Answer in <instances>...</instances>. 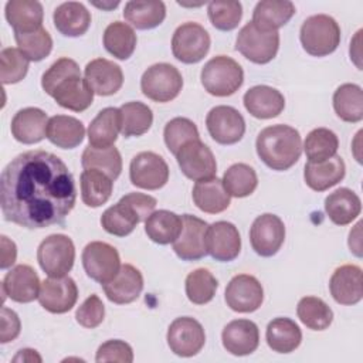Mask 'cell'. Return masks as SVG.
<instances>
[{"instance_id": "obj_1", "label": "cell", "mask_w": 363, "mask_h": 363, "mask_svg": "<svg viewBox=\"0 0 363 363\" xmlns=\"http://www.w3.org/2000/svg\"><path fill=\"white\" fill-rule=\"evenodd\" d=\"M75 200L74 177L54 153L24 152L1 172V213L20 227L34 230L64 224Z\"/></svg>"}, {"instance_id": "obj_2", "label": "cell", "mask_w": 363, "mask_h": 363, "mask_svg": "<svg viewBox=\"0 0 363 363\" xmlns=\"http://www.w3.org/2000/svg\"><path fill=\"white\" fill-rule=\"evenodd\" d=\"M41 86L61 108L74 112L88 109L94 101V91L81 78L78 64L67 57L57 60L43 74Z\"/></svg>"}, {"instance_id": "obj_3", "label": "cell", "mask_w": 363, "mask_h": 363, "mask_svg": "<svg viewBox=\"0 0 363 363\" xmlns=\"http://www.w3.org/2000/svg\"><path fill=\"white\" fill-rule=\"evenodd\" d=\"M259 159L272 170H288L301 157L302 140L299 132L288 125L264 128L255 142Z\"/></svg>"}, {"instance_id": "obj_4", "label": "cell", "mask_w": 363, "mask_h": 363, "mask_svg": "<svg viewBox=\"0 0 363 363\" xmlns=\"http://www.w3.org/2000/svg\"><path fill=\"white\" fill-rule=\"evenodd\" d=\"M156 204V199L149 194L129 193L102 213L101 225L112 235H129L140 221L153 213Z\"/></svg>"}, {"instance_id": "obj_5", "label": "cell", "mask_w": 363, "mask_h": 363, "mask_svg": "<svg viewBox=\"0 0 363 363\" xmlns=\"http://www.w3.org/2000/svg\"><path fill=\"white\" fill-rule=\"evenodd\" d=\"M299 38L308 54L313 57H325L339 47L340 27L330 16L315 14L302 23Z\"/></svg>"}, {"instance_id": "obj_6", "label": "cell", "mask_w": 363, "mask_h": 363, "mask_svg": "<svg viewBox=\"0 0 363 363\" xmlns=\"http://www.w3.org/2000/svg\"><path fill=\"white\" fill-rule=\"evenodd\" d=\"M201 85L214 96H230L244 82L241 65L227 55H217L207 61L201 69Z\"/></svg>"}, {"instance_id": "obj_7", "label": "cell", "mask_w": 363, "mask_h": 363, "mask_svg": "<svg viewBox=\"0 0 363 363\" xmlns=\"http://www.w3.org/2000/svg\"><path fill=\"white\" fill-rule=\"evenodd\" d=\"M37 261L48 277H65L75 261V247L72 240L64 234L48 235L38 245Z\"/></svg>"}, {"instance_id": "obj_8", "label": "cell", "mask_w": 363, "mask_h": 363, "mask_svg": "<svg viewBox=\"0 0 363 363\" xmlns=\"http://www.w3.org/2000/svg\"><path fill=\"white\" fill-rule=\"evenodd\" d=\"M279 48V33L259 30L252 21L238 33L235 50L254 64H267L275 58Z\"/></svg>"}, {"instance_id": "obj_9", "label": "cell", "mask_w": 363, "mask_h": 363, "mask_svg": "<svg viewBox=\"0 0 363 363\" xmlns=\"http://www.w3.org/2000/svg\"><path fill=\"white\" fill-rule=\"evenodd\" d=\"M183 86V77L176 67L159 62L149 67L140 78V89L145 96L155 102L174 99Z\"/></svg>"}, {"instance_id": "obj_10", "label": "cell", "mask_w": 363, "mask_h": 363, "mask_svg": "<svg viewBox=\"0 0 363 363\" xmlns=\"http://www.w3.org/2000/svg\"><path fill=\"white\" fill-rule=\"evenodd\" d=\"M210 35L199 23H184L179 26L172 37V52L176 60L184 64L201 61L210 50Z\"/></svg>"}, {"instance_id": "obj_11", "label": "cell", "mask_w": 363, "mask_h": 363, "mask_svg": "<svg viewBox=\"0 0 363 363\" xmlns=\"http://www.w3.org/2000/svg\"><path fill=\"white\" fill-rule=\"evenodd\" d=\"M82 265L89 278L102 284L109 282L121 269L119 252L104 241H92L82 251Z\"/></svg>"}, {"instance_id": "obj_12", "label": "cell", "mask_w": 363, "mask_h": 363, "mask_svg": "<svg viewBox=\"0 0 363 363\" xmlns=\"http://www.w3.org/2000/svg\"><path fill=\"white\" fill-rule=\"evenodd\" d=\"M176 159L183 174L194 182L211 179L217 172V162L213 152L200 139L190 140L182 146Z\"/></svg>"}, {"instance_id": "obj_13", "label": "cell", "mask_w": 363, "mask_h": 363, "mask_svg": "<svg viewBox=\"0 0 363 363\" xmlns=\"http://www.w3.org/2000/svg\"><path fill=\"white\" fill-rule=\"evenodd\" d=\"M206 343V333L199 320L190 316L174 319L167 329V345L180 357L196 356Z\"/></svg>"}, {"instance_id": "obj_14", "label": "cell", "mask_w": 363, "mask_h": 363, "mask_svg": "<svg viewBox=\"0 0 363 363\" xmlns=\"http://www.w3.org/2000/svg\"><path fill=\"white\" fill-rule=\"evenodd\" d=\"M129 177L133 186L145 190L162 189L169 180V166L155 152H140L133 156L129 166Z\"/></svg>"}, {"instance_id": "obj_15", "label": "cell", "mask_w": 363, "mask_h": 363, "mask_svg": "<svg viewBox=\"0 0 363 363\" xmlns=\"http://www.w3.org/2000/svg\"><path fill=\"white\" fill-rule=\"evenodd\" d=\"M210 136L220 145H234L245 133V121L233 106L218 105L210 109L206 118Z\"/></svg>"}, {"instance_id": "obj_16", "label": "cell", "mask_w": 363, "mask_h": 363, "mask_svg": "<svg viewBox=\"0 0 363 363\" xmlns=\"http://www.w3.org/2000/svg\"><path fill=\"white\" fill-rule=\"evenodd\" d=\"M285 240V225L282 220L271 213L258 216L250 230L252 250L261 257H272L282 247Z\"/></svg>"}, {"instance_id": "obj_17", "label": "cell", "mask_w": 363, "mask_h": 363, "mask_svg": "<svg viewBox=\"0 0 363 363\" xmlns=\"http://www.w3.org/2000/svg\"><path fill=\"white\" fill-rule=\"evenodd\" d=\"M224 296L230 309L240 313H250L261 306L264 289L255 277L240 274L228 282Z\"/></svg>"}, {"instance_id": "obj_18", "label": "cell", "mask_w": 363, "mask_h": 363, "mask_svg": "<svg viewBox=\"0 0 363 363\" xmlns=\"http://www.w3.org/2000/svg\"><path fill=\"white\" fill-rule=\"evenodd\" d=\"M37 299L45 311L51 313H65L77 303L78 288L71 277H50L41 282Z\"/></svg>"}, {"instance_id": "obj_19", "label": "cell", "mask_w": 363, "mask_h": 363, "mask_svg": "<svg viewBox=\"0 0 363 363\" xmlns=\"http://www.w3.org/2000/svg\"><path fill=\"white\" fill-rule=\"evenodd\" d=\"M180 235L173 241V250L183 261H196L207 255L206 233L208 224L191 214H183Z\"/></svg>"}, {"instance_id": "obj_20", "label": "cell", "mask_w": 363, "mask_h": 363, "mask_svg": "<svg viewBox=\"0 0 363 363\" xmlns=\"http://www.w3.org/2000/svg\"><path fill=\"white\" fill-rule=\"evenodd\" d=\"M206 248L216 261L228 262L238 257L241 237L238 228L228 221H216L206 233Z\"/></svg>"}, {"instance_id": "obj_21", "label": "cell", "mask_w": 363, "mask_h": 363, "mask_svg": "<svg viewBox=\"0 0 363 363\" xmlns=\"http://www.w3.org/2000/svg\"><path fill=\"white\" fill-rule=\"evenodd\" d=\"M40 286V278L30 265H16L6 274L3 279V301L6 296H9L11 301L18 303L33 302L38 298Z\"/></svg>"}, {"instance_id": "obj_22", "label": "cell", "mask_w": 363, "mask_h": 363, "mask_svg": "<svg viewBox=\"0 0 363 363\" xmlns=\"http://www.w3.org/2000/svg\"><path fill=\"white\" fill-rule=\"evenodd\" d=\"M85 81L94 94L109 96L116 94L123 84V72L118 64L106 58L89 61L84 69Z\"/></svg>"}, {"instance_id": "obj_23", "label": "cell", "mask_w": 363, "mask_h": 363, "mask_svg": "<svg viewBox=\"0 0 363 363\" xmlns=\"http://www.w3.org/2000/svg\"><path fill=\"white\" fill-rule=\"evenodd\" d=\"M332 298L340 305H354L363 298L362 268L353 264H345L335 269L329 281Z\"/></svg>"}, {"instance_id": "obj_24", "label": "cell", "mask_w": 363, "mask_h": 363, "mask_svg": "<svg viewBox=\"0 0 363 363\" xmlns=\"http://www.w3.org/2000/svg\"><path fill=\"white\" fill-rule=\"evenodd\" d=\"M221 340L228 353L247 356L257 350L259 345V330L250 319H234L224 326Z\"/></svg>"}, {"instance_id": "obj_25", "label": "cell", "mask_w": 363, "mask_h": 363, "mask_svg": "<svg viewBox=\"0 0 363 363\" xmlns=\"http://www.w3.org/2000/svg\"><path fill=\"white\" fill-rule=\"evenodd\" d=\"M106 298L118 305H125L136 301L143 289V277L142 272L130 265H121L119 272L113 279L106 284H102Z\"/></svg>"}, {"instance_id": "obj_26", "label": "cell", "mask_w": 363, "mask_h": 363, "mask_svg": "<svg viewBox=\"0 0 363 363\" xmlns=\"http://www.w3.org/2000/svg\"><path fill=\"white\" fill-rule=\"evenodd\" d=\"M47 113L40 108L20 109L11 119V135L24 145H33L47 138Z\"/></svg>"}, {"instance_id": "obj_27", "label": "cell", "mask_w": 363, "mask_h": 363, "mask_svg": "<svg viewBox=\"0 0 363 363\" xmlns=\"http://www.w3.org/2000/svg\"><path fill=\"white\" fill-rule=\"evenodd\" d=\"M245 109L258 119H271L278 116L285 108L284 95L268 85H255L250 88L242 98Z\"/></svg>"}, {"instance_id": "obj_28", "label": "cell", "mask_w": 363, "mask_h": 363, "mask_svg": "<svg viewBox=\"0 0 363 363\" xmlns=\"http://www.w3.org/2000/svg\"><path fill=\"white\" fill-rule=\"evenodd\" d=\"M346 173L345 162L340 156L335 155L333 157L319 162V163H312L308 162L305 164L303 170V179L305 183L315 191H325L329 187H333L337 184Z\"/></svg>"}, {"instance_id": "obj_29", "label": "cell", "mask_w": 363, "mask_h": 363, "mask_svg": "<svg viewBox=\"0 0 363 363\" xmlns=\"http://www.w3.org/2000/svg\"><path fill=\"white\" fill-rule=\"evenodd\" d=\"M55 28L65 37H79L91 26V13L82 3L67 1L60 4L52 14Z\"/></svg>"}, {"instance_id": "obj_30", "label": "cell", "mask_w": 363, "mask_h": 363, "mask_svg": "<svg viewBox=\"0 0 363 363\" xmlns=\"http://www.w3.org/2000/svg\"><path fill=\"white\" fill-rule=\"evenodd\" d=\"M6 20L14 33H31L43 27V6L35 0H10L6 4Z\"/></svg>"}, {"instance_id": "obj_31", "label": "cell", "mask_w": 363, "mask_h": 363, "mask_svg": "<svg viewBox=\"0 0 363 363\" xmlns=\"http://www.w3.org/2000/svg\"><path fill=\"white\" fill-rule=\"evenodd\" d=\"M121 132V113L118 108H104L88 126L89 146L106 149L113 146Z\"/></svg>"}, {"instance_id": "obj_32", "label": "cell", "mask_w": 363, "mask_h": 363, "mask_svg": "<svg viewBox=\"0 0 363 363\" xmlns=\"http://www.w3.org/2000/svg\"><path fill=\"white\" fill-rule=\"evenodd\" d=\"M191 196L194 204L208 214H217L227 210L231 201V196L224 189L223 180L217 177L196 182Z\"/></svg>"}, {"instance_id": "obj_33", "label": "cell", "mask_w": 363, "mask_h": 363, "mask_svg": "<svg viewBox=\"0 0 363 363\" xmlns=\"http://www.w3.org/2000/svg\"><path fill=\"white\" fill-rule=\"evenodd\" d=\"M295 14V6L286 0L258 1L252 11V23L264 31H278Z\"/></svg>"}, {"instance_id": "obj_34", "label": "cell", "mask_w": 363, "mask_h": 363, "mask_svg": "<svg viewBox=\"0 0 363 363\" xmlns=\"http://www.w3.org/2000/svg\"><path fill=\"white\" fill-rule=\"evenodd\" d=\"M360 210L362 203L359 196L347 187H340L325 199V211L336 225L350 224L357 218Z\"/></svg>"}, {"instance_id": "obj_35", "label": "cell", "mask_w": 363, "mask_h": 363, "mask_svg": "<svg viewBox=\"0 0 363 363\" xmlns=\"http://www.w3.org/2000/svg\"><path fill=\"white\" fill-rule=\"evenodd\" d=\"M84 136L85 128L77 118L68 115H55L48 119L47 139L61 149L77 147L84 140Z\"/></svg>"}, {"instance_id": "obj_36", "label": "cell", "mask_w": 363, "mask_h": 363, "mask_svg": "<svg viewBox=\"0 0 363 363\" xmlns=\"http://www.w3.org/2000/svg\"><path fill=\"white\" fill-rule=\"evenodd\" d=\"M268 346L277 353H291L302 342V332L295 320L289 318L272 319L265 332Z\"/></svg>"}, {"instance_id": "obj_37", "label": "cell", "mask_w": 363, "mask_h": 363, "mask_svg": "<svg viewBox=\"0 0 363 363\" xmlns=\"http://www.w3.org/2000/svg\"><path fill=\"white\" fill-rule=\"evenodd\" d=\"M183 227V220L173 211L157 210L153 211L145 220V231L147 237L160 245L170 244L176 241L180 235Z\"/></svg>"}, {"instance_id": "obj_38", "label": "cell", "mask_w": 363, "mask_h": 363, "mask_svg": "<svg viewBox=\"0 0 363 363\" xmlns=\"http://www.w3.org/2000/svg\"><path fill=\"white\" fill-rule=\"evenodd\" d=\"M123 17L138 30H150L160 26L166 17L163 1H128L123 9Z\"/></svg>"}, {"instance_id": "obj_39", "label": "cell", "mask_w": 363, "mask_h": 363, "mask_svg": "<svg viewBox=\"0 0 363 363\" xmlns=\"http://www.w3.org/2000/svg\"><path fill=\"white\" fill-rule=\"evenodd\" d=\"M81 199L88 207L105 204L113 189V180L96 169H85L81 173Z\"/></svg>"}, {"instance_id": "obj_40", "label": "cell", "mask_w": 363, "mask_h": 363, "mask_svg": "<svg viewBox=\"0 0 363 363\" xmlns=\"http://www.w3.org/2000/svg\"><path fill=\"white\" fill-rule=\"evenodd\" d=\"M333 109L336 115L349 123L363 119V92L356 84H343L333 94Z\"/></svg>"}, {"instance_id": "obj_41", "label": "cell", "mask_w": 363, "mask_h": 363, "mask_svg": "<svg viewBox=\"0 0 363 363\" xmlns=\"http://www.w3.org/2000/svg\"><path fill=\"white\" fill-rule=\"evenodd\" d=\"M136 43L133 28L123 21H113L104 31V45L118 60H128L133 54Z\"/></svg>"}, {"instance_id": "obj_42", "label": "cell", "mask_w": 363, "mask_h": 363, "mask_svg": "<svg viewBox=\"0 0 363 363\" xmlns=\"http://www.w3.org/2000/svg\"><path fill=\"white\" fill-rule=\"evenodd\" d=\"M121 133L125 138L142 136L153 123L152 109L142 102H126L119 108Z\"/></svg>"}, {"instance_id": "obj_43", "label": "cell", "mask_w": 363, "mask_h": 363, "mask_svg": "<svg viewBox=\"0 0 363 363\" xmlns=\"http://www.w3.org/2000/svg\"><path fill=\"white\" fill-rule=\"evenodd\" d=\"M339 147V139L335 132L328 128H316L311 130L303 142V150L308 162L319 163L333 157Z\"/></svg>"}, {"instance_id": "obj_44", "label": "cell", "mask_w": 363, "mask_h": 363, "mask_svg": "<svg viewBox=\"0 0 363 363\" xmlns=\"http://www.w3.org/2000/svg\"><path fill=\"white\" fill-rule=\"evenodd\" d=\"M81 164L84 169L101 170L112 180H116L122 172V157L115 146L106 149L86 146L82 152Z\"/></svg>"}, {"instance_id": "obj_45", "label": "cell", "mask_w": 363, "mask_h": 363, "mask_svg": "<svg viewBox=\"0 0 363 363\" xmlns=\"http://www.w3.org/2000/svg\"><path fill=\"white\" fill-rule=\"evenodd\" d=\"M299 320L312 330H325L333 320L329 305L318 296H303L296 306Z\"/></svg>"}, {"instance_id": "obj_46", "label": "cell", "mask_w": 363, "mask_h": 363, "mask_svg": "<svg viewBox=\"0 0 363 363\" xmlns=\"http://www.w3.org/2000/svg\"><path fill=\"white\" fill-rule=\"evenodd\" d=\"M223 184L230 196L241 199L254 193L258 186V177L251 166L235 163L224 172Z\"/></svg>"}, {"instance_id": "obj_47", "label": "cell", "mask_w": 363, "mask_h": 363, "mask_svg": "<svg viewBox=\"0 0 363 363\" xmlns=\"http://www.w3.org/2000/svg\"><path fill=\"white\" fill-rule=\"evenodd\" d=\"M216 277L206 268H197L186 278V295L194 305L208 303L217 291Z\"/></svg>"}, {"instance_id": "obj_48", "label": "cell", "mask_w": 363, "mask_h": 363, "mask_svg": "<svg viewBox=\"0 0 363 363\" xmlns=\"http://www.w3.org/2000/svg\"><path fill=\"white\" fill-rule=\"evenodd\" d=\"M14 40L18 50L30 61H41L48 57L52 50V38L44 27L31 33H14Z\"/></svg>"}, {"instance_id": "obj_49", "label": "cell", "mask_w": 363, "mask_h": 363, "mask_svg": "<svg viewBox=\"0 0 363 363\" xmlns=\"http://www.w3.org/2000/svg\"><path fill=\"white\" fill-rule=\"evenodd\" d=\"M163 138L169 152L176 156L182 146H184L190 140L200 139V135L194 122H191L187 118L179 116V118H173L166 123L163 130Z\"/></svg>"}, {"instance_id": "obj_50", "label": "cell", "mask_w": 363, "mask_h": 363, "mask_svg": "<svg viewBox=\"0 0 363 363\" xmlns=\"http://www.w3.org/2000/svg\"><path fill=\"white\" fill-rule=\"evenodd\" d=\"M30 60L14 47L3 48L0 52V78L4 85L20 82L28 71Z\"/></svg>"}, {"instance_id": "obj_51", "label": "cell", "mask_w": 363, "mask_h": 363, "mask_svg": "<svg viewBox=\"0 0 363 363\" xmlns=\"http://www.w3.org/2000/svg\"><path fill=\"white\" fill-rule=\"evenodd\" d=\"M211 24L221 31L234 30L242 17V6L240 1H211L207 7Z\"/></svg>"}, {"instance_id": "obj_52", "label": "cell", "mask_w": 363, "mask_h": 363, "mask_svg": "<svg viewBox=\"0 0 363 363\" xmlns=\"http://www.w3.org/2000/svg\"><path fill=\"white\" fill-rule=\"evenodd\" d=\"M104 318H105V306L101 298L95 294L88 296L75 312L77 322L86 329H94L99 326Z\"/></svg>"}, {"instance_id": "obj_53", "label": "cell", "mask_w": 363, "mask_h": 363, "mask_svg": "<svg viewBox=\"0 0 363 363\" xmlns=\"http://www.w3.org/2000/svg\"><path fill=\"white\" fill-rule=\"evenodd\" d=\"M95 360L98 363L101 362H122V363H130L133 362V350L132 347L119 339L106 340L98 347Z\"/></svg>"}, {"instance_id": "obj_54", "label": "cell", "mask_w": 363, "mask_h": 363, "mask_svg": "<svg viewBox=\"0 0 363 363\" xmlns=\"http://www.w3.org/2000/svg\"><path fill=\"white\" fill-rule=\"evenodd\" d=\"M21 330V322L18 315L10 309L3 306L1 308V326H0V342L9 343L14 340Z\"/></svg>"}, {"instance_id": "obj_55", "label": "cell", "mask_w": 363, "mask_h": 363, "mask_svg": "<svg viewBox=\"0 0 363 363\" xmlns=\"http://www.w3.org/2000/svg\"><path fill=\"white\" fill-rule=\"evenodd\" d=\"M0 238H1V262H0V268L6 269V268H10L16 262L17 247L6 235H1Z\"/></svg>"}, {"instance_id": "obj_56", "label": "cell", "mask_w": 363, "mask_h": 363, "mask_svg": "<svg viewBox=\"0 0 363 363\" xmlns=\"http://www.w3.org/2000/svg\"><path fill=\"white\" fill-rule=\"evenodd\" d=\"M360 34L362 30H359L354 35V38L350 43V58L354 61V64L357 65L359 69H362V64H360Z\"/></svg>"}, {"instance_id": "obj_57", "label": "cell", "mask_w": 363, "mask_h": 363, "mask_svg": "<svg viewBox=\"0 0 363 363\" xmlns=\"http://www.w3.org/2000/svg\"><path fill=\"white\" fill-rule=\"evenodd\" d=\"M14 362L23 360V362H41V357L37 354V352L34 349H21L18 350V353L14 356L13 359Z\"/></svg>"}, {"instance_id": "obj_58", "label": "cell", "mask_w": 363, "mask_h": 363, "mask_svg": "<svg viewBox=\"0 0 363 363\" xmlns=\"http://www.w3.org/2000/svg\"><path fill=\"white\" fill-rule=\"evenodd\" d=\"M119 3L116 1V3H111V4H101V3H94V6H96V7H99V9H113V7H116Z\"/></svg>"}]
</instances>
